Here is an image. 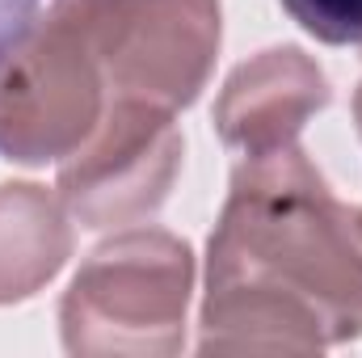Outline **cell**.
Instances as JSON below:
<instances>
[{"label": "cell", "instance_id": "obj_3", "mask_svg": "<svg viewBox=\"0 0 362 358\" xmlns=\"http://www.w3.org/2000/svg\"><path fill=\"white\" fill-rule=\"evenodd\" d=\"M358 127H362V93H358Z\"/></svg>", "mask_w": 362, "mask_h": 358}, {"label": "cell", "instance_id": "obj_1", "mask_svg": "<svg viewBox=\"0 0 362 358\" xmlns=\"http://www.w3.org/2000/svg\"><path fill=\"white\" fill-rule=\"evenodd\" d=\"M262 278L266 291L308 295L329 337L362 333V253L350 215L333 202L299 152L257 156L211 236V282Z\"/></svg>", "mask_w": 362, "mask_h": 358}, {"label": "cell", "instance_id": "obj_2", "mask_svg": "<svg viewBox=\"0 0 362 358\" xmlns=\"http://www.w3.org/2000/svg\"><path fill=\"white\" fill-rule=\"evenodd\" d=\"M286 13L320 42L362 47V0H282Z\"/></svg>", "mask_w": 362, "mask_h": 358}]
</instances>
